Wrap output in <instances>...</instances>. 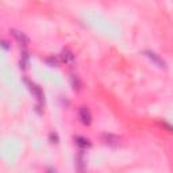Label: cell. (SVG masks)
Segmentation results:
<instances>
[{"label": "cell", "mask_w": 173, "mask_h": 173, "mask_svg": "<svg viewBox=\"0 0 173 173\" xmlns=\"http://www.w3.org/2000/svg\"><path fill=\"white\" fill-rule=\"evenodd\" d=\"M79 118H80V120H81L84 124H89V123H91V119H92L91 112H89V110L87 108V107H80Z\"/></svg>", "instance_id": "cell-1"}, {"label": "cell", "mask_w": 173, "mask_h": 173, "mask_svg": "<svg viewBox=\"0 0 173 173\" xmlns=\"http://www.w3.org/2000/svg\"><path fill=\"white\" fill-rule=\"evenodd\" d=\"M145 56L147 57V58H150L153 62H154L157 66H160V68H165V62H164V60L161 58V57H158L157 54L154 53V52H150V50H145Z\"/></svg>", "instance_id": "cell-2"}, {"label": "cell", "mask_w": 173, "mask_h": 173, "mask_svg": "<svg viewBox=\"0 0 173 173\" xmlns=\"http://www.w3.org/2000/svg\"><path fill=\"white\" fill-rule=\"evenodd\" d=\"M103 141L106 142L107 145H110V146H116V145H119V138L112 134H103Z\"/></svg>", "instance_id": "cell-3"}, {"label": "cell", "mask_w": 173, "mask_h": 173, "mask_svg": "<svg viewBox=\"0 0 173 173\" xmlns=\"http://www.w3.org/2000/svg\"><path fill=\"white\" fill-rule=\"evenodd\" d=\"M74 144H76L80 149H88V147L91 146L89 139H87V138H84V137H80V135L79 137H74Z\"/></svg>", "instance_id": "cell-4"}, {"label": "cell", "mask_w": 173, "mask_h": 173, "mask_svg": "<svg viewBox=\"0 0 173 173\" xmlns=\"http://www.w3.org/2000/svg\"><path fill=\"white\" fill-rule=\"evenodd\" d=\"M29 85H30V91L32 92V95H34L39 102H42V100H43V92H42V89L35 84H29Z\"/></svg>", "instance_id": "cell-5"}, {"label": "cell", "mask_w": 173, "mask_h": 173, "mask_svg": "<svg viewBox=\"0 0 173 173\" xmlns=\"http://www.w3.org/2000/svg\"><path fill=\"white\" fill-rule=\"evenodd\" d=\"M12 34H14V37L16 38V41L19 42L21 45H23V46H27V43H29V38H27L26 35H24L23 32L21 31H16V30H14L12 31Z\"/></svg>", "instance_id": "cell-6"}, {"label": "cell", "mask_w": 173, "mask_h": 173, "mask_svg": "<svg viewBox=\"0 0 173 173\" xmlns=\"http://www.w3.org/2000/svg\"><path fill=\"white\" fill-rule=\"evenodd\" d=\"M61 54H62V61H65V62H71V61H73V58H74L73 53H72L71 50H68V49L62 50Z\"/></svg>", "instance_id": "cell-7"}, {"label": "cell", "mask_w": 173, "mask_h": 173, "mask_svg": "<svg viewBox=\"0 0 173 173\" xmlns=\"http://www.w3.org/2000/svg\"><path fill=\"white\" fill-rule=\"evenodd\" d=\"M71 82H72V87H73L74 91H79L80 87H81V81H80V79L76 74H73V76L71 77Z\"/></svg>", "instance_id": "cell-8"}, {"label": "cell", "mask_w": 173, "mask_h": 173, "mask_svg": "<svg viewBox=\"0 0 173 173\" xmlns=\"http://www.w3.org/2000/svg\"><path fill=\"white\" fill-rule=\"evenodd\" d=\"M46 62L50 66H57V65H58V60H57L56 57H49V58L46 60Z\"/></svg>", "instance_id": "cell-9"}, {"label": "cell", "mask_w": 173, "mask_h": 173, "mask_svg": "<svg viewBox=\"0 0 173 173\" xmlns=\"http://www.w3.org/2000/svg\"><path fill=\"white\" fill-rule=\"evenodd\" d=\"M50 139H52V142H54V144H57V142H58V137H57L56 134H53V133L50 134Z\"/></svg>", "instance_id": "cell-10"}, {"label": "cell", "mask_w": 173, "mask_h": 173, "mask_svg": "<svg viewBox=\"0 0 173 173\" xmlns=\"http://www.w3.org/2000/svg\"><path fill=\"white\" fill-rule=\"evenodd\" d=\"M1 45H3V47H4V49H6V50H8V49H10V46H8V42H7L6 39H3V42H1Z\"/></svg>", "instance_id": "cell-11"}]
</instances>
